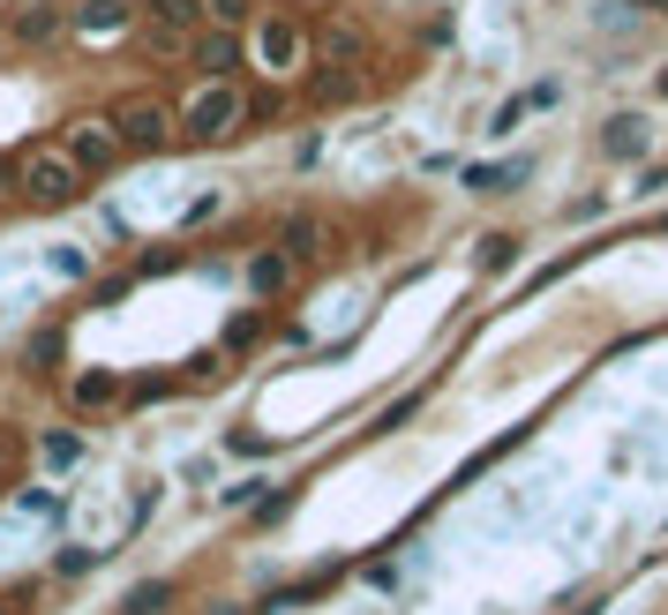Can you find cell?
<instances>
[{
	"mask_svg": "<svg viewBox=\"0 0 668 615\" xmlns=\"http://www.w3.org/2000/svg\"><path fill=\"white\" fill-rule=\"evenodd\" d=\"M84 180H90V173H76L61 151H31V158L15 165V188H23V204H31V210H68V204H84Z\"/></svg>",
	"mask_w": 668,
	"mask_h": 615,
	"instance_id": "6da1fadb",
	"label": "cell"
},
{
	"mask_svg": "<svg viewBox=\"0 0 668 615\" xmlns=\"http://www.w3.org/2000/svg\"><path fill=\"white\" fill-rule=\"evenodd\" d=\"M180 128H188V143H204V151L226 143V135L241 128V90H233V83H204V90L180 106Z\"/></svg>",
	"mask_w": 668,
	"mask_h": 615,
	"instance_id": "7a4b0ae2",
	"label": "cell"
},
{
	"mask_svg": "<svg viewBox=\"0 0 668 615\" xmlns=\"http://www.w3.org/2000/svg\"><path fill=\"white\" fill-rule=\"evenodd\" d=\"M61 158L76 165V173H113V165L128 158V143H121V128L113 121H68V135H61Z\"/></svg>",
	"mask_w": 668,
	"mask_h": 615,
	"instance_id": "3957f363",
	"label": "cell"
},
{
	"mask_svg": "<svg viewBox=\"0 0 668 615\" xmlns=\"http://www.w3.org/2000/svg\"><path fill=\"white\" fill-rule=\"evenodd\" d=\"M249 39H255V68H271V76L300 68V45H308L293 15H255V23H249Z\"/></svg>",
	"mask_w": 668,
	"mask_h": 615,
	"instance_id": "277c9868",
	"label": "cell"
},
{
	"mask_svg": "<svg viewBox=\"0 0 668 615\" xmlns=\"http://www.w3.org/2000/svg\"><path fill=\"white\" fill-rule=\"evenodd\" d=\"M113 128H121L128 151H166L173 143V113L158 106V98H128L121 113H113Z\"/></svg>",
	"mask_w": 668,
	"mask_h": 615,
	"instance_id": "5b68a950",
	"label": "cell"
},
{
	"mask_svg": "<svg viewBox=\"0 0 668 615\" xmlns=\"http://www.w3.org/2000/svg\"><path fill=\"white\" fill-rule=\"evenodd\" d=\"M188 53H196L204 83H233V68L249 61V39H241V31H218V23H210V31H196V39H188Z\"/></svg>",
	"mask_w": 668,
	"mask_h": 615,
	"instance_id": "8992f818",
	"label": "cell"
},
{
	"mask_svg": "<svg viewBox=\"0 0 668 615\" xmlns=\"http://www.w3.org/2000/svg\"><path fill=\"white\" fill-rule=\"evenodd\" d=\"M135 8H143L151 39H166V45H180V39L204 31V0H135Z\"/></svg>",
	"mask_w": 668,
	"mask_h": 615,
	"instance_id": "52a82bcc",
	"label": "cell"
},
{
	"mask_svg": "<svg viewBox=\"0 0 668 615\" xmlns=\"http://www.w3.org/2000/svg\"><path fill=\"white\" fill-rule=\"evenodd\" d=\"M61 31H68V8H61V0H23L15 23H8V39L15 45H53Z\"/></svg>",
	"mask_w": 668,
	"mask_h": 615,
	"instance_id": "ba28073f",
	"label": "cell"
},
{
	"mask_svg": "<svg viewBox=\"0 0 668 615\" xmlns=\"http://www.w3.org/2000/svg\"><path fill=\"white\" fill-rule=\"evenodd\" d=\"M143 8L135 0H76L68 8V31H90V39H113V31H128Z\"/></svg>",
	"mask_w": 668,
	"mask_h": 615,
	"instance_id": "9c48e42d",
	"label": "cell"
},
{
	"mask_svg": "<svg viewBox=\"0 0 668 615\" xmlns=\"http://www.w3.org/2000/svg\"><path fill=\"white\" fill-rule=\"evenodd\" d=\"M346 98H361V68L353 61H331V68L308 76V106H346Z\"/></svg>",
	"mask_w": 668,
	"mask_h": 615,
	"instance_id": "30bf717a",
	"label": "cell"
},
{
	"mask_svg": "<svg viewBox=\"0 0 668 615\" xmlns=\"http://www.w3.org/2000/svg\"><path fill=\"white\" fill-rule=\"evenodd\" d=\"M526 173H534V165H526V158H496V165H466V188H473V196H511V188H518V180H526Z\"/></svg>",
	"mask_w": 668,
	"mask_h": 615,
	"instance_id": "8fae6325",
	"label": "cell"
},
{
	"mask_svg": "<svg viewBox=\"0 0 668 615\" xmlns=\"http://www.w3.org/2000/svg\"><path fill=\"white\" fill-rule=\"evenodd\" d=\"M113 398H121V375L113 369H84L76 383H68V406L76 413H98V406H113Z\"/></svg>",
	"mask_w": 668,
	"mask_h": 615,
	"instance_id": "7c38bea8",
	"label": "cell"
},
{
	"mask_svg": "<svg viewBox=\"0 0 668 615\" xmlns=\"http://www.w3.org/2000/svg\"><path fill=\"white\" fill-rule=\"evenodd\" d=\"M601 143H609V158H646V121H638V113H616V121L601 128Z\"/></svg>",
	"mask_w": 668,
	"mask_h": 615,
	"instance_id": "4fadbf2b",
	"label": "cell"
},
{
	"mask_svg": "<svg viewBox=\"0 0 668 615\" xmlns=\"http://www.w3.org/2000/svg\"><path fill=\"white\" fill-rule=\"evenodd\" d=\"M286 278H293V263H286V255H278V248H271V255H255V263H249V293H255V300H271V293H286Z\"/></svg>",
	"mask_w": 668,
	"mask_h": 615,
	"instance_id": "5bb4252c",
	"label": "cell"
},
{
	"mask_svg": "<svg viewBox=\"0 0 668 615\" xmlns=\"http://www.w3.org/2000/svg\"><path fill=\"white\" fill-rule=\"evenodd\" d=\"M166 608H173V578H143L121 601V615H166Z\"/></svg>",
	"mask_w": 668,
	"mask_h": 615,
	"instance_id": "9a60e30c",
	"label": "cell"
},
{
	"mask_svg": "<svg viewBox=\"0 0 668 615\" xmlns=\"http://www.w3.org/2000/svg\"><path fill=\"white\" fill-rule=\"evenodd\" d=\"M204 23H218V31H249L255 0H204Z\"/></svg>",
	"mask_w": 668,
	"mask_h": 615,
	"instance_id": "2e32d148",
	"label": "cell"
},
{
	"mask_svg": "<svg viewBox=\"0 0 668 615\" xmlns=\"http://www.w3.org/2000/svg\"><path fill=\"white\" fill-rule=\"evenodd\" d=\"M278 106H286V98H278L271 83H255V90H241V121H278Z\"/></svg>",
	"mask_w": 668,
	"mask_h": 615,
	"instance_id": "e0dca14e",
	"label": "cell"
},
{
	"mask_svg": "<svg viewBox=\"0 0 668 615\" xmlns=\"http://www.w3.org/2000/svg\"><path fill=\"white\" fill-rule=\"evenodd\" d=\"M76 458H84V436H76V428H53V436H45V465H53V473L76 465Z\"/></svg>",
	"mask_w": 668,
	"mask_h": 615,
	"instance_id": "ac0fdd59",
	"label": "cell"
},
{
	"mask_svg": "<svg viewBox=\"0 0 668 615\" xmlns=\"http://www.w3.org/2000/svg\"><path fill=\"white\" fill-rule=\"evenodd\" d=\"M511 263H518V241H511V233H489V241H481V271H511Z\"/></svg>",
	"mask_w": 668,
	"mask_h": 615,
	"instance_id": "d6986e66",
	"label": "cell"
},
{
	"mask_svg": "<svg viewBox=\"0 0 668 615\" xmlns=\"http://www.w3.org/2000/svg\"><path fill=\"white\" fill-rule=\"evenodd\" d=\"M90 563H98V548H61V556H53V578H84Z\"/></svg>",
	"mask_w": 668,
	"mask_h": 615,
	"instance_id": "ffe728a7",
	"label": "cell"
},
{
	"mask_svg": "<svg viewBox=\"0 0 668 615\" xmlns=\"http://www.w3.org/2000/svg\"><path fill=\"white\" fill-rule=\"evenodd\" d=\"M255 338H263V316H233V323H226V345H233V353H241V345H255Z\"/></svg>",
	"mask_w": 668,
	"mask_h": 615,
	"instance_id": "44dd1931",
	"label": "cell"
},
{
	"mask_svg": "<svg viewBox=\"0 0 668 615\" xmlns=\"http://www.w3.org/2000/svg\"><path fill=\"white\" fill-rule=\"evenodd\" d=\"M61 353H68V330H39V345H31V361H39V369H53Z\"/></svg>",
	"mask_w": 668,
	"mask_h": 615,
	"instance_id": "7402d4cb",
	"label": "cell"
},
{
	"mask_svg": "<svg viewBox=\"0 0 668 615\" xmlns=\"http://www.w3.org/2000/svg\"><path fill=\"white\" fill-rule=\"evenodd\" d=\"M308 248H316V226H286V248H278V255H286V263H308Z\"/></svg>",
	"mask_w": 668,
	"mask_h": 615,
	"instance_id": "603a6c76",
	"label": "cell"
},
{
	"mask_svg": "<svg viewBox=\"0 0 668 615\" xmlns=\"http://www.w3.org/2000/svg\"><path fill=\"white\" fill-rule=\"evenodd\" d=\"M414 406H420V398H398V406H391V413L376 420V436H391V428H406V420H414Z\"/></svg>",
	"mask_w": 668,
	"mask_h": 615,
	"instance_id": "cb8c5ba5",
	"label": "cell"
},
{
	"mask_svg": "<svg viewBox=\"0 0 668 615\" xmlns=\"http://www.w3.org/2000/svg\"><path fill=\"white\" fill-rule=\"evenodd\" d=\"M624 8H638V15H668V0H624Z\"/></svg>",
	"mask_w": 668,
	"mask_h": 615,
	"instance_id": "d4e9b609",
	"label": "cell"
},
{
	"mask_svg": "<svg viewBox=\"0 0 668 615\" xmlns=\"http://www.w3.org/2000/svg\"><path fill=\"white\" fill-rule=\"evenodd\" d=\"M654 90H661V98H668V68H661V83H654Z\"/></svg>",
	"mask_w": 668,
	"mask_h": 615,
	"instance_id": "484cf974",
	"label": "cell"
},
{
	"mask_svg": "<svg viewBox=\"0 0 668 615\" xmlns=\"http://www.w3.org/2000/svg\"><path fill=\"white\" fill-rule=\"evenodd\" d=\"M661 226H668V218H661Z\"/></svg>",
	"mask_w": 668,
	"mask_h": 615,
	"instance_id": "4316f807",
	"label": "cell"
}]
</instances>
